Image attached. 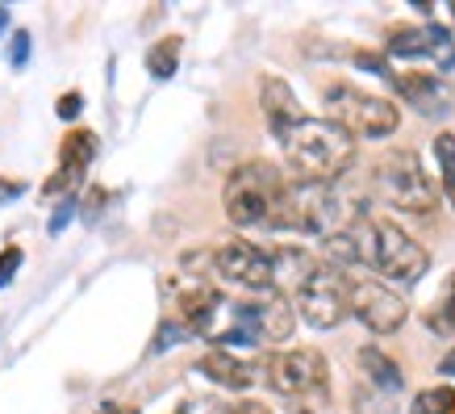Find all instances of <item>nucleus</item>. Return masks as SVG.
Wrapping results in <instances>:
<instances>
[{"label":"nucleus","instance_id":"obj_1","mask_svg":"<svg viewBox=\"0 0 455 414\" xmlns=\"http://www.w3.org/2000/svg\"><path fill=\"white\" fill-rule=\"evenodd\" d=\"M280 147H284V159L292 164L297 180H309V184H334L355 164V138L343 126H334L331 118L326 122L305 118L297 130L280 138Z\"/></svg>","mask_w":455,"mask_h":414},{"label":"nucleus","instance_id":"obj_2","mask_svg":"<svg viewBox=\"0 0 455 414\" xmlns=\"http://www.w3.org/2000/svg\"><path fill=\"white\" fill-rule=\"evenodd\" d=\"M351 239H355V251H359V264L380 272L385 280L393 285H418L430 268V251L410 239L401 231L397 222H385V218H359L351 226Z\"/></svg>","mask_w":455,"mask_h":414},{"label":"nucleus","instance_id":"obj_3","mask_svg":"<svg viewBox=\"0 0 455 414\" xmlns=\"http://www.w3.org/2000/svg\"><path fill=\"white\" fill-rule=\"evenodd\" d=\"M363 218L359 206H347V197L331 184H309V180H292L284 189V201L276 209L272 231H301V235L331 239L351 231Z\"/></svg>","mask_w":455,"mask_h":414},{"label":"nucleus","instance_id":"obj_4","mask_svg":"<svg viewBox=\"0 0 455 414\" xmlns=\"http://www.w3.org/2000/svg\"><path fill=\"white\" fill-rule=\"evenodd\" d=\"M284 189L289 180L280 176L276 164L267 159H251V164H238L221 189V206H226V218L235 222L238 231H251V226H267L276 222V209L284 201Z\"/></svg>","mask_w":455,"mask_h":414},{"label":"nucleus","instance_id":"obj_5","mask_svg":"<svg viewBox=\"0 0 455 414\" xmlns=\"http://www.w3.org/2000/svg\"><path fill=\"white\" fill-rule=\"evenodd\" d=\"M326 113L351 138H388L401 126V113L393 101L372 97V93L351 88V84H331L326 88Z\"/></svg>","mask_w":455,"mask_h":414},{"label":"nucleus","instance_id":"obj_6","mask_svg":"<svg viewBox=\"0 0 455 414\" xmlns=\"http://www.w3.org/2000/svg\"><path fill=\"white\" fill-rule=\"evenodd\" d=\"M351 297H355V280L343 272V268H331L322 264L305 289L297 293V314L314 327V331H334L347 314H351Z\"/></svg>","mask_w":455,"mask_h":414},{"label":"nucleus","instance_id":"obj_7","mask_svg":"<svg viewBox=\"0 0 455 414\" xmlns=\"http://www.w3.org/2000/svg\"><path fill=\"white\" fill-rule=\"evenodd\" d=\"M376 184H380V193L397 209H405V214H430V209L439 206V189L430 184L427 167H422V159H418L414 151L385 155L380 167H376Z\"/></svg>","mask_w":455,"mask_h":414},{"label":"nucleus","instance_id":"obj_8","mask_svg":"<svg viewBox=\"0 0 455 414\" xmlns=\"http://www.w3.org/2000/svg\"><path fill=\"white\" fill-rule=\"evenodd\" d=\"M259 377L267 389H276L284 398H309V394H326L331 386V369L326 356L314 347H292V352H272L259 360Z\"/></svg>","mask_w":455,"mask_h":414},{"label":"nucleus","instance_id":"obj_9","mask_svg":"<svg viewBox=\"0 0 455 414\" xmlns=\"http://www.w3.org/2000/svg\"><path fill=\"white\" fill-rule=\"evenodd\" d=\"M213 272L243 289H272V256L247 239H230L213 248Z\"/></svg>","mask_w":455,"mask_h":414},{"label":"nucleus","instance_id":"obj_10","mask_svg":"<svg viewBox=\"0 0 455 414\" xmlns=\"http://www.w3.org/2000/svg\"><path fill=\"white\" fill-rule=\"evenodd\" d=\"M351 314L372 335H397L405 327V318H410V305L380 280H359L355 297H351Z\"/></svg>","mask_w":455,"mask_h":414},{"label":"nucleus","instance_id":"obj_11","mask_svg":"<svg viewBox=\"0 0 455 414\" xmlns=\"http://www.w3.org/2000/svg\"><path fill=\"white\" fill-rule=\"evenodd\" d=\"M385 51L393 59H435L439 71L455 68V34L447 26H397Z\"/></svg>","mask_w":455,"mask_h":414},{"label":"nucleus","instance_id":"obj_12","mask_svg":"<svg viewBox=\"0 0 455 414\" xmlns=\"http://www.w3.org/2000/svg\"><path fill=\"white\" fill-rule=\"evenodd\" d=\"M259 105H263V118L272 126V134L284 138L289 130L305 122V110L301 101L292 97L289 80H280V76H259Z\"/></svg>","mask_w":455,"mask_h":414},{"label":"nucleus","instance_id":"obj_13","mask_svg":"<svg viewBox=\"0 0 455 414\" xmlns=\"http://www.w3.org/2000/svg\"><path fill=\"white\" fill-rule=\"evenodd\" d=\"M393 88H397L401 97L410 101L422 118H447V113H451V93H447V84H443L439 76H430V71L393 76Z\"/></svg>","mask_w":455,"mask_h":414},{"label":"nucleus","instance_id":"obj_14","mask_svg":"<svg viewBox=\"0 0 455 414\" xmlns=\"http://www.w3.org/2000/svg\"><path fill=\"white\" fill-rule=\"evenodd\" d=\"M272 256V289H276V297H297V293L305 289V280L322 268V264L309 256L305 248H292V243H280V248L267 251Z\"/></svg>","mask_w":455,"mask_h":414},{"label":"nucleus","instance_id":"obj_15","mask_svg":"<svg viewBox=\"0 0 455 414\" xmlns=\"http://www.w3.org/2000/svg\"><path fill=\"white\" fill-rule=\"evenodd\" d=\"M196 373L209 377V381L221 389H251L255 386V369H251L247 360H238L235 352H226V347L205 352V356L196 360Z\"/></svg>","mask_w":455,"mask_h":414},{"label":"nucleus","instance_id":"obj_16","mask_svg":"<svg viewBox=\"0 0 455 414\" xmlns=\"http://www.w3.org/2000/svg\"><path fill=\"white\" fill-rule=\"evenodd\" d=\"M359 369H363V377L372 381V389H380V394H401V386H405V377H401L397 360L385 356L380 347H359Z\"/></svg>","mask_w":455,"mask_h":414},{"label":"nucleus","instance_id":"obj_17","mask_svg":"<svg viewBox=\"0 0 455 414\" xmlns=\"http://www.w3.org/2000/svg\"><path fill=\"white\" fill-rule=\"evenodd\" d=\"M97 147H100L97 134L76 126V130H68L63 147H59V167H80V172H88V164L97 159Z\"/></svg>","mask_w":455,"mask_h":414},{"label":"nucleus","instance_id":"obj_18","mask_svg":"<svg viewBox=\"0 0 455 414\" xmlns=\"http://www.w3.org/2000/svg\"><path fill=\"white\" fill-rule=\"evenodd\" d=\"M180 51H184V38H180V34L159 38L151 51H147V71H151L155 80H172L180 68Z\"/></svg>","mask_w":455,"mask_h":414},{"label":"nucleus","instance_id":"obj_19","mask_svg":"<svg viewBox=\"0 0 455 414\" xmlns=\"http://www.w3.org/2000/svg\"><path fill=\"white\" fill-rule=\"evenodd\" d=\"M422 318H427V327L435 335H455V276H447V285H443V293H439V302L430 305Z\"/></svg>","mask_w":455,"mask_h":414},{"label":"nucleus","instance_id":"obj_20","mask_svg":"<svg viewBox=\"0 0 455 414\" xmlns=\"http://www.w3.org/2000/svg\"><path fill=\"white\" fill-rule=\"evenodd\" d=\"M435 159H439L443 197H447V206L455 209V134H451V130L435 134Z\"/></svg>","mask_w":455,"mask_h":414},{"label":"nucleus","instance_id":"obj_21","mask_svg":"<svg viewBox=\"0 0 455 414\" xmlns=\"http://www.w3.org/2000/svg\"><path fill=\"white\" fill-rule=\"evenodd\" d=\"M455 410V389L451 386H435V389H422L410 406V414H451Z\"/></svg>","mask_w":455,"mask_h":414},{"label":"nucleus","instance_id":"obj_22","mask_svg":"<svg viewBox=\"0 0 455 414\" xmlns=\"http://www.w3.org/2000/svg\"><path fill=\"white\" fill-rule=\"evenodd\" d=\"M80 180H84L80 167H59L55 176L42 184V197H59V201H68V197H80V193H76V189H80Z\"/></svg>","mask_w":455,"mask_h":414},{"label":"nucleus","instance_id":"obj_23","mask_svg":"<svg viewBox=\"0 0 455 414\" xmlns=\"http://www.w3.org/2000/svg\"><path fill=\"white\" fill-rule=\"evenodd\" d=\"M109 206V189H100V184H88L80 193V222L84 226H97L100 209Z\"/></svg>","mask_w":455,"mask_h":414},{"label":"nucleus","instance_id":"obj_24","mask_svg":"<svg viewBox=\"0 0 455 414\" xmlns=\"http://www.w3.org/2000/svg\"><path fill=\"white\" fill-rule=\"evenodd\" d=\"M355 410L359 414H393V398L380 389H359L355 394Z\"/></svg>","mask_w":455,"mask_h":414},{"label":"nucleus","instance_id":"obj_25","mask_svg":"<svg viewBox=\"0 0 455 414\" xmlns=\"http://www.w3.org/2000/svg\"><path fill=\"white\" fill-rule=\"evenodd\" d=\"M71 218H80V197H68V201H59L55 214H51V226H46V231H51V235H63Z\"/></svg>","mask_w":455,"mask_h":414},{"label":"nucleus","instance_id":"obj_26","mask_svg":"<svg viewBox=\"0 0 455 414\" xmlns=\"http://www.w3.org/2000/svg\"><path fill=\"white\" fill-rule=\"evenodd\" d=\"M21 260H26V251L17 248V243H9V248L0 251V289H4V285H13V276H17V268H21Z\"/></svg>","mask_w":455,"mask_h":414},{"label":"nucleus","instance_id":"obj_27","mask_svg":"<svg viewBox=\"0 0 455 414\" xmlns=\"http://www.w3.org/2000/svg\"><path fill=\"white\" fill-rule=\"evenodd\" d=\"M188 335H193V331H188L184 322H164V327H159V335H155L151 352H164V347H176V344H184Z\"/></svg>","mask_w":455,"mask_h":414},{"label":"nucleus","instance_id":"obj_28","mask_svg":"<svg viewBox=\"0 0 455 414\" xmlns=\"http://www.w3.org/2000/svg\"><path fill=\"white\" fill-rule=\"evenodd\" d=\"M9 63L17 71L29 63V29H13V38H9Z\"/></svg>","mask_w":455,"mask_h":414},{"label":"nucleus","instance_id":"obj_29","mask_svg":"<svg viewBox=\"0 0 455 414\" xmlns=\"http://www.w3.org/2000/svg\"><path fill=\"white\" fill-rule=\"evenodd\" d=\"M80 110H84L80 93H68V97H59V105H55V113L63 118V122H76V118H80Z\"/></svg>","mask_w":455,"mask_h":414},{"label":"nucleus","instance_id":"obj_30","mask_svg":"<svg viewBox=\"0 0 455 414\" xmlns=\"http://www.w3.org/2000/svg\"><path fill=\"white\" fill-rule=\"evenodd\" d=\"M21 193H26V180H4V176H0V206L17 201Z\"/></svg>","mask_w":455,"mask_h":414},{"label":"nucleus","instance_id":"obj_31","mask_svg":"<svg viewBox=\"0 0 455 414\" xmlns=\"http://www.w3.org/2000/svg\"><path fill=\"white\" fill-rule=\"evenodd\" d=\"M439 373L443 377H455V352H447V356L439 360Z\"/></svg>","mask_w":455,"mask_h":414},{"label":"nucleus","instance_id":"obj_32","mask_svg":"<svg viewBox=\"0 0 455 414\" xmlns=\"http://www.w3.org/2000/svg\"><path fill=\"white\" fill-rule=\"evenodd\" d=\"M100 414H139V410H134V406H105Z\"/></svg>","mask_w":455,"mask_h":414},{"label":"nucleus","instance_id":"obj_33","mask_svg":"<svg viewBox=\"0 0 455 414\" xmlns=\"http://www.w3.org/2000/svg\"><path fill=\"white\" fill-rule=\"evenodd\" d=\"M9 29V9H0V34Z\"/></svg>","mask_w":455,"mask_h":414},{"label":"nucleus","instance_id":"obj_34","mask_svg":"<svg viewBox=\"0 0 455 414\" xmlns=\"http://www.w3.org/2000/svg\"><path fill=\"white\" fill-rule=\"evenodd\" d=\"M292 414H314V410H309V406H297V410H292Z\"/></svg>","mask_w":455,"mask_h":414},{"label":"nucleus","instance_id":"obj_35","mask_svg":"<svg viewBox=\"0 0 455 414\" xmlns=\"http://www.w3.org/2000/svg\"><path fill=\"white\" fill-rule=\"evenodd\" d=\"M451 414H455V410H451Z\"/></svg>","mask_w":455,"mask_h":414}]
</instances>
